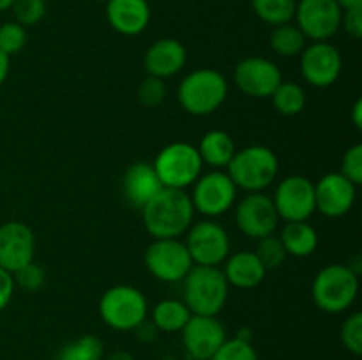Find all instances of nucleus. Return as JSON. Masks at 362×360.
I'll return each mask as SVG.
<instances>
[{
    "instance_id": "nucleus-1",
    "label": "nucleus",
    "mask_w": 362,
    "mask_h": 360,
    "mask_svg": "<svg viewBox=\"0 0 362 360\" xmlns=\"http://www.w3.org/2000/svg\"><path fill=\"white\" fill-rule=\"evenodd\" d=\"M194 207L184 189L163 187L144 208L141 221L154 239H179L193 224Z\"/></svg>"
},
{
    "instance_id": "nucleus-2",
    "label": "nucleus",
    "mask_w": 362,
    "mask_h": 360,
    "mask_svg": "<svg viewBox=\"0 0 362 360\" xmlns=\"http://www.w3.org/2000/svg\"><path fill=\"white\" fill-rule=\"evenodd\" d=\"M228 282L219 267L193 265L182 279V293L187 309L198 316H218L228 299Z\"/></svg>"
},
{
    "instance_id": "nucleus-3",
    "label": "nucleus",
    "mask_w": 362,
    "mask_h": 360,
    "mask_svg": "<svg viewBox=\"0 0 362 360\" xmlns=\"http://www.w3.org/2000/svg\"><path fill=\"white\" fill-rule=\"evenodd\" d=\"M177 97L184 112L189 115H211L218 112L228 97V81L219 71L202 67L180 81Z\"/></svg>"
},
{
    "instance_id": "nucleus-4",
    "label": "nucleus",
    "mask_w": 362,
    "mask_h": 360,
    "mask_svg": "<svg viewBox=\"0 0 362 360\" xmlns=\"http://www.w3.org/2000/svg\"><path fill=\"white\" fill-rule=\"evenodd\" d=\"M359 293V275L349 265L332 263L313 279L311 296L315 306L329 314H339L352 307Z\"/></svg>"
},
{
    "instance_id": "nucleus-5",
    "label": "nucleus",
    "mask_w": 362,
    "mask_h": 360,
    "mask_svg": "<svg viewBox=\"0 0 362 360\" xmlns=\"http://www.w3.org/2000/svg\"><path fill=\"white\" fill-rule=\"evenodd\" d=\"M226 168H228L226 173L237 189H244L247 193H262L278 176L279 161L278 155L269 147L251 145L243 150H237Z\"/></svg>"
},
{
    "instance_id": "nucleus-6",
    "label": "nucleus",
    "mask_w": 362,
    "mask_h": 360,
    "mask_svg": "<svg viewBox=\"0 0 362 360\" xmlns=\"http://www.w3.org/2000/svg\"><path fill=\"white\" fill-rule=\"evenodd\" d=\"M147 313L148 306L145 295L129 284L106 289L99 300V316L113 330H136L147 320Z\"/></svg>"
},
{
    "instance_id": "nucleus-7",
    "label": "nucleus",
    "mask_w": 362,
    "mask_h": 360,
    "mask_svg": "<svg viewBox=\"0 0 362 360\" xmlns=\"http://www.w3.org/2000/svg\"><path fill=\"white\" fill-rule=\"evenodd\" d=\"M156 173L161 180L163 187H172V189H186L193 186L202 175V162L198 148L186 141H177V143L166 145L156 155L154 162Z\"/></svg>"
},
{
    "instance_id": "nucleus-8",
    "label": "nucleus",
    "mask_w": 362,
    "mask_h": 360,
    "mask_svg": "<svg viewBox=\"0 0 362 360\" xmlns=\"http://www.w3.org/2000/svg\"><path fill=\"white\" fill-rule=\"evenodd\" d=\"M144 261L147 270L163 282H182L194 265L186 244L179 239H154L145 249Z\"/></svg>"
},
{
    "instance_id": "nucleus-9",
    "label": "nucleus",
    "mask_w": 362,
    "mask_h": 360,
    "mask_svg": "<svg viewBox=\"0 0 362 360\" xmlns=\"http://www.w3.org/2000/svg\"><path fill=\"white\" fill-rule=\"evenodd\" d=\"M186 236V247L194 265L219 267L228 258L230 239L226 229L219 222L200 221L189 226Z\"/></svg>"
},
{
    "instance_id": "nucleus-10",
    "label": "nucleus",
    "mask_w": 362,
    "mask_h": 360,
    "mask_svg": "<svg viewBox=\"0 0 362 360\" xmlns=\"http://www.w3.org/2000/svg\"><path fill=\"white\" fill-rule=\"evenodd\" d=\"M193 186V194H191L193 207L207 217H218V215L226 214L235 203V184L232 182L228 173L221 172V169L200 175Z\"/></svg>"
},
{
    "instance_id": "nucleus-11",
    "label": "nucleus",
    "mask_w": 362,
    "mask_h": 360,
    "mask_svg": "<svg viewBox=\"0 0 362 360\" xmlns=\"http://www.w3.org/2000/svg\"><path fill=\"white\" fill-rule=\"evenodd\" d=\"M272 203H274L279 219L283 221H308L317 210L315 184L303 175L286 176L276 187Z\"/></svg>"
},
{
    "instance_id": "nucleus-12",
    "label": "nucleus",
    "mask_w": 362,
    "mask_h": 360,
    "mask_svg": "<svg viewBox=\"0 0 362 360\" xmlns=\"http://www.w3.org/2000/svg\"><path fill=\"white\" fill-rule=\"evenodd\" d=\"M341 7L336 0H300L296 7L297 27L313 42L329 41L341 27Z\"/></svg>"
},
{
    "instance_id": "nucleus-13",
    "label": "nucleus",
    "mask_w": 362,
    "mask_h": 360,
    "mask_svg": "<svg viewBox=\"0 0 362 360\" xmlns=\"http://www.w3.org/2000/svg\"><path fill=\"white\" fill-rule=\"evenodd\" d=\"M233 80L243 94L255 99H271L283 81L279 67L264 56H247L235 66Z\"/></svg>"
},
{
    "instance_id": "nucleus-14",
    "label": "nucleus",
    "mask_w": 362,
    "mask_h": 360,
    "mask_svg": "<svg viewBox=\"0 0 362 360\" xmlns=\"http://www.w3.org/2000/svg\"><path fill=\"white\" fill-rule=\"evenodd\" d=\"M279 215L276 212L272 198L262 193H250L239 201L235 208V222L246 236L260 240L276 233L279 224Z\"/></svg>"
},
{
    "instance_id": "nucleus-15",
    "label": "nucleus",
    "mask_w": 362,
    "mask_h": 360,
    "mask_svg": "<svg viewBox=\"0 0 362 360\" xmlns=\"http://www.w3.org/2000/svg\"><path fill=\"white\" fill-rule=\"evenodd\" d=\"M341 53L329 41L313 42L300 53V74L311 87L327 88L341 74Z\"/></svg>"
},
{
    "instance_id": "nucleus-16",
    "label": "nucleus",
    "mask_w": 362,
    "mask_h": 360,
    "mask_svg": "<svg viewBox=\"0 0 362 360\" xmlns=\"http://www.w3.org/2000/svg\"><path fill=\"white\" fill-rule=\"evenodd\" d=\"M180 332L184 349L193 360H211L219 346L226 341L225 327L216 316L191 314L189 321Z\"/></svg>"
},
{
    "instance_id": "nucleus-17",
    "label": "nucleus",
    "mask_w": 362,
    "mask_h": 360,
    "mask_svg": "<svg viewBox=\"0 0 362 360\" xmlns=\"http://www.w3.org/2000/svg\"><path fill=\"white\" fill-rule=\"evenodd\" d=\"M35 236L30 226L20 221L4 222L0 226V268L16 272L34 261Z\"/></svg>"
},
{
    "instance_id": "nucleus-18",
    "label": "nucleus",
    "mask_w": 362,
    "mask_h": 360,
    "mask_svg": "<svg viewBox=\"0 0 362 360\" xmlns=\"http://www.w3.org/2000/svg\"><path fill=\"white\" fill-rule=\"evenodd\" d=\"M357 186L341 173H327L315 184V205L325 217H343L356 203Z\"/></svg>"
},
{
    "instance_id": "nucleus-19",
    "label": "nucleus",
    "mask_w": 362,
    "mask_h": 360,
    "mask_svg": "<svg viewBox=\"0 0 362 360\" xmlns=\"http://www.w3.org/2000/svg\"><path fill=\"white\" fill-rule=\"evenodd\" d=\"M186 60L187 52L182 42L173 37H163L148 46L144 56V66L148 76L166 80L182 71Z\"/></svg>"
},
{
    "instance_id": "nucleus-20",
    "label": "nucleus",
    "mask_w": 362,
    "mask_h": 360,
    "mask_svg": "<svg viewBox=\"0 0 362 360\" xmlns=\"http://www.w3.org/2000/svg\"><path fill=\"white\" fill-rule=\"evenodd\" d=\"M161 189L163 184L151 162H134L124 173L122 191L131 207L141 210Z\"/></svg>"
},
{
    "instance_id": "nucleus-21",
    "label": "nucleus",
    "mask_w": 362,
    "mask_h": 360,
    "mask_svg": "<svg viewBox=\"0 0 362 360\" xmlns=\"http://www.w3.org/2000/svg\"><path fill=\"white\" fill-rule=\"evenodd\" d=\"M106 18L119 34L138 35L151 21V7L147 0H108Z\"/></svg>"
},
{
    "instance_id": "nucleus-22",
    "label": "nucleus",
    "mask_w": 362,
    "mask_h": 360,
    "mask_svg": "<svg viewBox=\"0 0 362 360\" xmlns=\"http://www.w3.org/2000/svg\"><path fill=\"white\" fill-rule=\"evenodd\" d=\"M223 274H225L228 286H235L239 289H251L264 282L267 268L264 267L257 253L239 251L226 260Z\"/></svg>"
},
{
    "instance_id": "nucleus-23",
    "label": "nucleus",
    "mask_w": 362,
    "mask_h": 360,
    "mask_svg": "<svg viewBox=\"0 0 362 360\" xmlns=\"http://www.w3.org/2000/svg\"><path fill=\"white\" fill-rule=\"evenodd\" d=\"M197 148L202 157V162L212 166L214 169L226 168L237 152L232 136L221 129L205 133Z\"/></svg>"
},
{
    "instance_id": "nucleus-24",
    "label": "nucleus",
    "mask_w": 362,
    "mask_h": 360,
    "mask_svg": "<svg viewBox=\"0 0 362 360\" xmlns=\"http://www.w3.org/2000/svg\"><path fill=\"white\" fill-rule=\"evenodd\" d=\"M283 246L288 256L306 258L317 251L318 233L308 221L286 222L279 233Z\"/></svg>"
},
{
    "instance_id": "nucleus-25",
    "label": "nucleus",
    "mask_w": 362,
    "mask_h": 360,
    "mask_svg": "<svg viewBox=\"0 0 362 360\" xmlns=\"http://www.w3.org/2000/svg\"><path fill=\"white\" fill-rule=\"evenodd\" d=\"M189 318L191 311L187 309V306L182 300H161V302L156 304L154 309H152V325H154L158 330L168 332V334L182 330L184 325L189 321Z\"/></svg>"
},
{
    "instance_id": "nucleus-26",
    "label": "nucleus",
    "mask_w": 362,
    "mask_h": 360,
    "mask_svg": "<svg viewBox=\"0 0 362 360\" xmlns=\"http://www.w3.org/2000/svg\"><path fill=\"white\" fill-rule=\"evenodd\" d=\"M271 49L279 56H297L306 48V37L297 25H278L269 39Z\"/></svg>"
},
{
    "instance_id": "nucleus-27",
    "label": "nucleus",
    "mask_w": 362,
    "mask_h": 360,
    "mask_svg": "<svg viewBox=\"0 0 362 360\" xmlns=\"http://www.w3.org/2000/svg\"><path fill=\"white\" fill-rule=\"evenodd\" d=\"M271 101L278 113L285 116H296L306 108L308 99L306 92L300 85L292 83V81H281L274 94L271 95Z\"/></svg>"
},
{
    "instance_id": "nucleus-28",
    "label": "nucleus",
    "mask_w": 362,
    "mask_h": 360,
    "mask_svg": "<svg viewBox=\"0 0 362 360\" xmlns=\"http://www.w3.org/2000/svg\"><path fill=\"white\" fill-rule=\"evenodd\" d=\"M255 14L264 23L278 27V25L290 23L296 16V0H251Z\"/></svg>"
},
{
    "instance_id": "nucleus-29",
    "label": "nucleus",
    "mask_w": 362,
    "mask_h": 360,
    "mask_svg": "<svg viewBox=\"0 0 362 360\" xmlns=\"http://www.w3.org/2000/svg\"><path fill=\"white\" fill-rule=\"evenodd\" d=\"M105 346L95 335H81L69 344L64 346L59 353V360H103Z\"/></svg>"
},
{
    "instance_id": "nucleus-30",
    "label": "nucleus",
    "mask_w": 362,
    "mask_h": 360,
    "mask_svg": "<svg viewBox=\"0 0 362 360\" xmlns=\"http://www.w3.org/2000/svg\"><path fill=\"white\" fill-rule=\"evenodd\" d=\"M255 253H257V256L260 258V261L264 263V267L267 268V270L281 267L286 261V258H288L281 239L276 236L274 233L258 240V246Z\"/></svg>"
},
{
    "instance_id": "nucleus-31",
    "label": "nucleus",
    "mask_w": 362,
    "mask_h": 360,
    "mask_svg": "<svg viewBox=\"0 0 362 360\" xmlns=\"http://www.w3.org/2000/svg\"><path fill=\"white\" fill-rule=\"evenodd\" d=\"M211 360H258L257 349L251 341H244L240 337L226 339L218 352L211 356Z\"/></svg>"
},
{
    "instance_id": "nucleus-32",
    "label": "nucleus",
    "mask_w": 362,
    "mask_h": 360,
    "mask_svg": "<svg viewBox=\"0 0 362 360\" xmlns=\"http://www.w3.org/2000/svg\"><path fill=\"white\" fill-rule=\"evenodd\" d=\"M11 9L16 18V23H20L21 27H32L45 18L46 2L45 0H14Z\"/></svg>"
},
{
    "instance_id": "nucleus-33",
    "label": "nucleus",
    "mask_w": 362,
    "mask_h": 360,
    "mask_svg": "<svg viewBox=\"0 0 362 360\" xmlns=\"http://www.w3.org/2000/svg\"><path fill=\"white\" fill-rule=\"evenodd\" d=\"M138 101L147 108H158L163 101L166 99V85L165 80L156 76H145L140 81L136 88Z\"/></svg>"
},
{
    "instance_id": "nucleus-34",
    "label": "nucleus",
    "mask_w": 362,
    "mask_h": 360,
    "mask_svg": "<svg viewBox=\"0 0 362 360\" xmlns=\"http://www.w3.org/2000/svg\"><path fill=\"white\" fill-rule=\"evenodd\" d=\"M27 44V32L16 21H7L0 25V49L6 55H16Z\"/></svg>"
},
{
    "instance_id": "nucleus-35",
    "label": "nucleus",
    "mask_w": 362,
    "mask_h": 360,
    "mask_svg": "<svg viewBox=\"0 0 362 360\" xmlns=\"http://www.w3.org/2000/svg\"><path fill=\"white\" fill-rule=\"evenodd\" d=\"M341 344L345 346L346 352L359 356L362 353V314L354 313L343 321L341 330H339Z\"/></svg>"
},
{
    "instance_id": "nucleus-36",
    "label": "nucleus",
    "mask_w": 362,
    "mask_h": 360,
    "mask_svg": "<svg viewBox=\"0 0 362 360\" xmlns=\"http://www.w3.org/2000/svg\"><path fill=\"white\" fill-rule=\"evenodd\" d=\"M13 279L18 288L27 289V292H35V289H39L45 284L46 272L41 265H37L35 261H30V263L18 268L16 272H13Z\"/></svg>"
},
{
    "instance_id": "nucleus-37",
    "label": "nucleus",
    "mask_w": 362,
    "mask_h": 360,
    "mask_svg": "<svg viewBox=\"0 0 362 360\" xmlns=\"http://www.w3.org/2000/svg\"><path fill=\"white\" fill-rule=\"evenodd\" d=\"M341 173L343 176L350 180L356 186L362 184V145L357 143L350 147L349 150L343 154L341 159Z\"/></svg>"
},
{
    "instance_id": "nucleus-38",
    "label": "nucleus",
    "mask_w": 362,
    "mask_h": 360,
    "mask_svg": "<svg viewBox=\"0 0 362 360\" xmlns=\"http://www.w3.org/2000/svg\"><path fill=\"white\" fill-rule=\"evenodd\" d=\"M341 27L352 39H361L362 37V7H354V9L343 11Z\"/></svg>"
},
{
    "instance_id": "nucleus-39",
    "label": "nucleus",
    "mask_w": 362,
    "mask_h": 360,
    "mask_svg": "<svg viewBox=\"0 0 362 360\" xmlns=\"http://www.w3.org/2000/svg\"><path fill=\"white\" fill-rule=\"evenodd\" d=\"M14 288H16V284H14L13 274L0 268V311L9 306L11 299L14 295Z\"/></svg>"
},
{
    "instance_id": "nucleus-40",
    "label": "nucleus",
    "mask_w": 362,
    "mask_h": 360,
    "mask_svg": "<svg viewBox=\"0 0 362 360\" xmlns=\"http://www.w3.org/2000/svg\"><path fill=\"white\" fill-rule=\"evenodd\" d=\"M9 67H11L9 55H6V53L0 49V87H2L4 81L7 80V74H9Z\"/></svg>"
},
{
    "instance_id": "nucleus-41",
    "label": "nucleus",
    "mask_w": 362,
    "mask_h": 360,
    "mask_svg": "<svg viewBox=\"0 0 362 360\" xmlns=\"http://www.w3.org/2000/svg\"><path fill=\"white\" fill-rule=\"evenodd\" d=\"M352 122L357 131L362 129V99H357L356 104L352 106Z\"/></svg>"
},
{
    "instance_id": "nucleus-42",
    "label": "nucleus",
    "mask_w": 362,
    "mask_h": 360,
    "mask_svg": "<svg viewBox=\"0 0 362 360\" xmlns=\"http://www.w3.org/2000/svg\"><path fill=\"white\" fill-rule=\"evenodd\" d=\"M341 11L346 9H354V7H362V0H336Z\"/></svg>"
},
{
    "instance_id": "nucleus-43",
    "label": "nucleus",
    "mask_w": 362,
    "mask_h": 360,
    "mask_svg": "<svg viewBox=\"0 0 362 360\" xmlns=\"http://www.w3.org/2000/svg\"><path fill=\"white\" fill-rule=\"evenodd\" d=\"M105 360H134V356L127 352H113Z\"/></svg>"
},
{
    "instance_id": "nucleus-44",
    "label": "nucleus",
    "mask_w": 362,
    "mask_h": 360,
    "mask_svg": "<svg viewBox=\"0 0 362 360\" xmlns=\"http://www.w3.org/2000/svg\"><path fill=\"white\" fill-rule=\"evenodd\" d=\"M13 2H14V0H0V13H2V11L11 9Z\"/></svg>"
},
{
    "instance_id": "nucleus-45",
    "label": "nucleus",
    "mask_w": 362,
    "mask_h": 360,
    "mask_svg": "<svg viewBox=\"0 0 362 360\" xmlns=\"http://www.w3.org/2000/svg\"><path fill=\"white\" fill-rule=\"evenodd\" d=\"M95 2H108V0H95Z\"/></svg>"
}]
</instances>
